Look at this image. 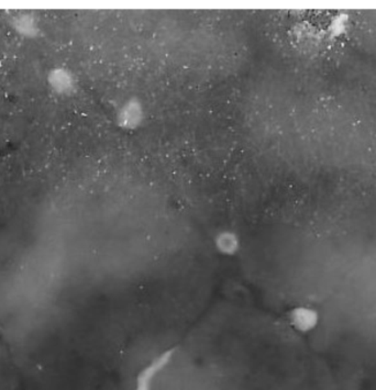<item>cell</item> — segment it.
Returning a JSON list of instances; mask_svg holds the SVG:
<instances>
[{
	"mask_svg": "<svg viewBox=\"0 0 376 390\" xmlns=\"http://www.w3.org/2000/svg\"><path fill=\"white\" fill-rule=\"evenodd\" d=\"M176 348H171L162 352L161 354L152 359L140 373L135 380V387L133 390H152L154 382L159 378L161 373L164 372L167 366L171 364L175 356Z\"/></svg>",
	"mask_w": 376,
	"mask_h": 390,
	"instance_id": "1",
	"label": "cell"
},
{
	"mask_svg": "<svg viewBox=\"0 0 376 390\" xmlns=\"http://www.w3.org/2000/svg\"><path fill=\"white\" fill-rule=\"evenodd\" d=\"M289 321L291 325L300 332H307L315 327L317 314L310 309L298 307L291 310L289 314Z\"/></svg>",
	"mask_w": 376,
	"mask_h": 390,
	"instance_id": "2",
	"label": "cell"
},
{
	"mask_svg": "<svg viewBox=\"0 0 376 390\" xmlns=\"http://www.w3.org/2000/svg\"><path fill=\"white\" fill-rule=\"evenodd\" d=\"M215 246L221 255L232 257L240 250V239L232 231H221L216 235Z\"/></svg>",
	"mask_w": 376,
	"mask_h": 390,
	"instance_id": "3",
	"label": "cell"
}]
</instances>
